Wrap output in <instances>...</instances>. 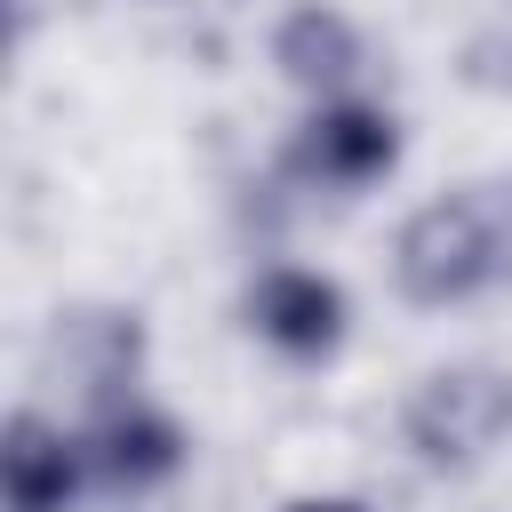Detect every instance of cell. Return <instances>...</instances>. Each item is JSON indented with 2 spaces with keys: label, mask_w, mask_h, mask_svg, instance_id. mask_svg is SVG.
<instances>
[{
  "label": "cell",
  "mask_w": 512,
  "mask_h": 512,
  "mask_svg": "<svg viewBox=\"0 0 512 512\" xmlns=\"http://www.w3.org/2000/svg\"><path fill=\"white\" fill-rule=\"evenodd\" d=\"M272 72L296 88V96H352L360 72H368V40L360 24L336 8V0H296L280 24H272Z\"/></svg>",
  "instance_id": "obj_7"
},
{
  "label": "cell",
  "mask_w": 512,
  "mask_h": 512,
  "mask_svg": "<svg viewBox=\"0 0 512 512\" xmlns=\"http://www.w3.org/2000/svg\"><path fill=\"white\" fill-rule=\"evenodd\" d=\"M512 272V200L488 192H440L392 232V288L416 312H456L488 296Z\"/></svg>",
  "instance_id": "obj_1"
},
{
  "label": "cell",
  "mask_w": 512,
  "mask_h": 512,
  "mask_svg": "<svg viewBox=\"0 0 512 512\" xmlns=\"http://www.w3.org/2000/svg\"><path fill=\"white\" fill-rule=\"evenodd\" d=\"M512 440V368L496 360H448L416 376L400 400V448L424 472H472Z\"/></svg>",
  "instance_id": "obj_2"
},
{
  "label": "cell",
  "mask_w": 512,
  "mask_h": 512,
  "mask_svg": "<svg viewBox=\"0 0 512 512\" xmlns=\"http://www.w3.org/2000/svg\"><path fill=\"white\" fill-rule=\"evenodd\" d=\"M56 352H64V376L80 384L88 408H112L136 392L144 376V320L120 312V304H80V312H56Z\"/></svg>",
  "instance_id": "obj_8"
},
{
  "label": "cell",
  "mask_w": 512,
  "mask_h": 512,
  "mask_svg": "<svg viewBox=\"0 0 512 512\" xmlns=\"http://www.w3.org/2000/svg\"><path fill=\"white\" fill-rule=\"evenodd\" d=\"M400 168V112L376 96H320L288 144H280V176L304 192H368Z\"/></svg>",
  "instance_id": "obj_3"
},
{
  "label": "cell",
  "mask_w": 512,
  "mask_h": 512,
  "mask_svg": "<svg viewBox=\"0 0 512 512\" xmlns=\"http://www.w3.org/2000/svg\"><path fill=\"white\" fill-rule=\"evenodd\" d=\"M0 488H8V512H72L96 488L88 440L64 432L56 416L16 408L8 416V440H0Z\"/></svg>",
  "instance_id": "obj_6"
},
{
  "label": "cell",
  "mask_w": 512,
  "mask_h": 512,
  "mask_svg": "<svg viewBox=\"0 0 512 512\" xmlns=\"http://www.w3.org/2000/svg\"><path fill=\"white\" fill-rule=\"evenodd\" d=\"M464 80L488 96H512V16H496L472 48H464Z\"/></svg>",
  "instance_id": "obj_9"
},
{
  "label": "cell",
  "mask_w": 512,
  "mask_h": 512,
  "mask_svg": "<svg viewBox=\"0 0 512 512\" xmlns=\"http://www.w3.org/2000/svg\"><path fill=\"white\" fill-rule=\"evenodd\" d=\"M80 440H88L96 488H112V496H152V488H168V480L184 472V448H192L184 424H176L160 400H144V392L112 400V408H88Z\"/></svg>",
  "instance_id": "obj_5"
},
{
  "label": "cell",
  "mask_w": 512,
  "mask_h": 512,
  "mask_svg": "<svg viewBox=\"0 0 512 512\" xmlns=\"http://www.w3.org/2000/svg\"><path fill=\"white\" fill-rule=\"evenodd\" d=\"M240 312H248V336H256L264 352L296 360V368L336 360V344H344V328H352V296H344V280H328L320 264H264V272L248 280Z\"/></svg>",
  "instance_id": "obj_4"
},
{
  "label": "cell",
  "mask_w": 512,
  "mask_h": 512,
  "mask_svg": "<svg viewBox=\"0 0 512 512\" xmlns=\"http://www.w3.org/2000/svg\"><path fill=\"white\" fill-rule=\"evenodd\" d=\"M280 512H368L360 496H296V504H280Z\"/></svg>",
  "instance_id": "obj_10"
}]
</instances>
